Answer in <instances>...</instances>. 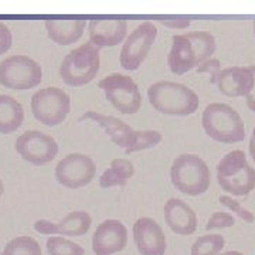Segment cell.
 Returning <instances> with one entry per match:
<instances>
[{"instance_id": "obj_24", "label": "cell", "mask_w": 255, "mask_h": 255, "mask_svg": "<svg viewBox=\"0 0 255 255\" xmlns=\"http://www.w3.org/2000/svg\"><path fill=\"white\" fill-rule=\"evenodd\" d=\"M226 246V238L220 234H206L191 246V255H219Z\"/></svg>"}, {"instance_id": "obj_15", "label": "cell", "mask_w": 255, "mask_h": 255, "mask_svg": "<svg viewBox=\"0 0 255 255\" xmlns=\"http://www.w3.org/2000/svg\"><path fill=\"white\" fill-rule=\"evenodd\" d=\"M128 21L124 18H95L88 24L90 41L98 48L115 47L127 37Z\"/></svg>"}, {"instance_id": "obj_33", "label": "cell", "mask_w": 255, "mask_h": 255, "mask_svg": "<svg viewBox=\"0 0 255 255\" xmlns=\"http://www.w3.org/2000/svg\"><path fill=\"white\" fill-rule=\"evenodd\" d=\"M250 70L253 71V75H254V84H253V90H251V92L246 97V101L247 107L253 111V112H255V65H250Z\"/></svg>"}, {"instance_id": "obj_34", "label": "cell", "mask_w": 255, "mask_h": 255, "mask_svg": "<svg viewBox=\"0 0 255 255\" xmlns=\"http://www.w3.org/2000/svg\"><path fill=\"white\" fill-rule=\"evenodd\" d=\"M248 147H250V155L255 162V128L253 129V135H251V139H250V146Z\"/></svg>"}, {"instance_id": "obj_36", "label": "cell", "mask_w": 255, "mask_h": 255, "mask_svg": "<svg viewBox=\"0 0 255 255\" xmlns=\"http://www.w3.org/2000/svg\"><path fill=\"white\" fill-rule=\"evenodd\" d=\"M3 193H4V183H3V180L0 179V200H1V196H3Z\"/></svg>"}, {"instance_id": "obj_29", "label": "cell", "mask_w": 255, "mask_h": 255, "mask_svg": "<svg viewBox=\"0 0 255 255\" xmlns=\"http://www.w3.org/2000/svg\"><path fill=\"white\" fill-rule=\"evenodd\" d=\"M221 63H220L219 58H210L207 61L201 64L197 67V73L200 74H209L210 75V82L211 84H216L219 81L220 74H221Z\"/></svg>"}, {"instance_id": "obj_11", "label": "cell", "mask_w": 255, "mask_h": 255, "mask_svg": "<svg viewBox=\"0 0 255 255\" xmlns=\"http://www.w3.org/2000/svg\"><path fill=\"white\" fill-rule=\"evenodd\" d=\"M55 179L61 186L77 190L88 186L95 179L97 164L90 156L71 153L63 157L55 166Z\"/></svg>"}, {"instance_id": "obj_16", "label": "cell", "mask_w": 255, "mask_h": 255, "mask_svg": "<svg viewBox=\"0 0 255 255\" xmlns=\"http://www.w3.org/2000/svg\"><path fill=\"white\" fill-rule=\"evenodd\" d=\"M164 221L177 236H191L197 228V216L186 201L169 199L164 204Z\"/></svg>"}, {"instance_id": "obj_18", "label": "cell", "mask_w": 255, "mask_h": 255, "mask_svg": "<svg viewBox=\"0 0 255 255\" xmlns=\"http://www.w3.org/2000/svg\"><path fill=\"white\" fill-rule=\"evenodd\" d=\"M82 119H91L94 122H97L105 130V133L111 137V140L125 150L129 147L132 139H133L135 129H132L127 122L115 118V117L104 115V114H100L97 111H88L82 115L81 121Z\"/></svg>"}, {"instance_id": "obj_22", "label": "cell", "mask_w": 255, "mask_h": 255, "mask_svg": "<svg viewBox=\"0 0 255 255\" xmlns=\"http://www.w3.org/2000/svg\"><path fill=\"white\" fill-rule=\"evenodd\" d=\"M91 224V216L87 211L78 210L68 213L61 221L55 223V233L68 237H81L90 231Z\"/></svg>"}, {"instance_id": "obj_17", "label": "cell", "mask_w": 255, "mask_h": 255, "mask_svg": "<svg viewBox=\"0 0 255 255\" xmlns=\"http://www.w3.org/2000/svg\"><path fill=\"white\" fill-rule=\"evenodd\" d=\"M254 84V75L250 67H228L224 68L219 77L217 87L221 94L230 98H237V97H247Z\"/></svg>"}, {"instance_id": "obj_12", "label": "cell", "mask_w": 255, "mask_h": 255, "mask_svg": "<svg viewBox=\"0 0 255 255\" xmlns=\"http://www.w3.org/2000/svg\"><path fill=\"white\" fill-rule=\"evenodd\" d=\"M14 150L30 164L43 166L53 162L58 155V143L44 132L27 130L17 137Z\"/></svg>"}, {"instance_id": "obj_23", "label": "cell", "mask_w": 255, "mask_h": 255, "mask_svg": "<svg viewBox=\"0 0 255 255\" xmlns=\"http://www.w3.org/2000/svg\"><path fill=\"white\" fill-rule=\"evenodd\" d=\"M0 255H43V253L37 240L28 236H20L10 240Z\"/></svg>"}, {"instance_id": "obj_3", "label": "cell", "mask_w": 255, "mask_h": 255, "mask_svg": "<svg viewBox=\"0 0 255 255\" xmlns=\"http://www.w3.org/2000/svg\"><path fill=\"white\" fill-rule=\"evenodd\" d=\"M206 135L220 143H240L246 139V125L237 111L227 104L213 102L201 115Z\"/></svg>"}, {"instance_id": "obj_6", "label": "cell", "mask_w": 255, "mask_h": 255, "mask_svg": "<svg viewBox=\"0 0 255 255\" xmlns=\"http://www.w3.org/2000/svg\"><path fill=\"white\" fill-rule=\"evenodd\" d=\"M100 50L88 41L70 51L64 57L58 70L61 80L74 88L90 84L100 71Z\"/></svg>"}, {"instance_id": "obj_32", "label": "cell", "mask_w": 255, "mask_h": 255, "mask_svg": "<svg viewBox=\"0 0 255 255\" xmlns=\"http://www.w3.org/2000/svg\"><path fill=\"white\" fill-rule=\"evenodd\" d=\"M34 230L44 236H55V223L48 220H37L34 223Z\"/></svg>"}, {"instance_id": "obj_10", "label": "cell", "mask_w": 255, "mask_h": 255, "mask_svg": "<svg viewBox=\"0 0 255 255\" xmlns=\"http://www.w3.org/2000/svg\"><path fill=\"white\" fill-rule=\"evenodd\" d=\"M157 37V28L152 21H143L127 37L121 54L119 63L127 71H136L145 61L150 48Z\"/></svg>"}, {"instance_id": "obj_14", "label": "cell", "mask_w": 255, "mask_h": 255, "mask_svg": "<svg viewBox=\"0 0 255 255\" xmlns=\"http://www.w3.org/2000/svg\"><path fill=\"white\" fill-rule=\"evenodd\" d=\"M133 241L140 255H164L166 236L160 224L150 217H140L133 224Z\"/></svg>"}, {"instance_id": "obj_25", "label": "cell", "mask_w": 255, "mask_h": 255, "mask_svg": "<svg viewBox=\"0 0 255 255\" xmlns=\"http://www.w3.org/2000/svg\"><path fill=\"white\" fill-rule=\"evenodd\" d=\"M162 133L159 130H150V129H146V130H135L133 133V139L130 142V145L125 150V153H133V152H140V150H146V149H150V147H155L160 142H162Z\"/></svg>"}, {"instance_id": "obj_30", "label": "cell", "mask_w": 255, "mask_h": 255, "mask_svg": "<svg viewBox=\"0 0 255 255\" xmlns=\"http://www.w3.org/2000/svg\"><path fill=\"white\" fill-rule=\"evenodd\" d=\"M11 43H13V36H11V31L9 30V27L0 21V55L7 53L11 47Z\"/></svg>"}, {"instance_id": "obj_21", "label": "cell", "mask_w": 255, "mask_h": 255, "mask_svg": "<svg viewBox=\"0 0 255 255\" xmlns=\"http://www.w3.org/2000/svg\"><path fill=\"white\" fill-rule=\"evenodd\" d=\"M135 174V166L130 160L118 157L111 162L110 167L101 174L100 186L102 189H110L115 186H125L128 180Z\"/></svg>"}, {"instance_id": "obj_27", "label": "cell", "mask_w": 255, "mask_h": 255, "mask_svg": "<svg viewBox=\"0 0 255 255\" xmlns=\"http://www.w3.org/2000/svg\"><path fill=\"white\" fill-rule=\"evenodd\" d=\"M219 201L224 206V207H227L231 213H236L238 217L241 220H244L246 223H254V214H253L248 209H246L240 201L234 200V199L230 197V196H221L219 199Z\"/></svg>"}, {"instance_id": "obj_26", "label": "cell", "mask_w": 255, "mask_h": 255, "mask_svg": "<svg viewBox=\"0 0 255 255\" xmlns=\"http://www.w3.org/2000/svg\"><path fill=\"white\" fill-rule=\"evenodd\" d=\"M46 248L48 255H85V250L80 244L60 236L48 238Z\"/></svg>"}, {"instance_id": "obj_7", "label": "cell", "mask_w": 255, "mask_h": 255, "mask_svg": "<svg viewBox=\"0 0 255 255\" xmlns=\"http://www.w3.org/2000/svg\"><path fill=\"white\" fill-rule=\"evenodd\" d=\"M43 81L41 65L28 55H10L0 63V85L9 90L26 91Z\"/></svg>"}, {"instance_id": "obj_1", "label": "cell", "mask_w": 255, "mask_h": 255, "mask_svg": "<svg viewBox=\"0 0 255 255\" xmlns=\"http://www.w3.org/2000/svg\"><path fill=\"white\" fill-rule=\"evenodd\" d=\"M216 51V38L209 31H190L172 37V48L167 55L169 70L183 75L211 58Z\"/></svg>"}, {"instance_id": "obj_20", "label": "cell", "mask_w": 255, "mask_h": 255, "mask_svg": "<svg viewBox=\"0 0 255 255\" xmlns=\"http://www.w3.org/2000/svg\"><path fill=\"white\" fill-rule=\"evenodd\" d=\"M24 108L10 95H0V133H13L23 125Z\"/></svg>"}, {"instance_id": "obj_9", "label": "cell", "mask_w": 255, "mask_h": 255, "mask_svg": "<svg viewBox=\"0 0 255 255\" xmlns=\"http://www.w3.org/2000/svg\"><path fill=\"white\" fill-rule=\"evenodd\" d=\"M98 88L104 91L112 107L124 115H133L142 107V94L129 75L111 74L98 82Z\"/></svg>"}, {"instance_id": "obj_37", "label": "cell", "mask_w": 255, "mask_h": 255, "mask_svg": "<svg viewBox=\"0 0 255 255\" xmlns=\"http://www.w3.org/2000/svg\"><path fill=\"white\" fill-rule=\"evenodd\" d=\"M253 30H254V36H255V20H254V23H253Z\"/></svg>"}, {"instance_id": "obj_4", "label": "cell", "mask_w": 255, "mask_h": 255, "mask_svg": "<svg viewBox=\"0 0 255 255\" xmlns=\"http://www.w3.org/2000/svg\"><path fill=\"white\" fill-rule=\"evenodd\" d=\"M217 182L231 196H247L255 189V169L243 150H233L217 164Z\"/></svg>"}, {"instance_id": "obj_2", "label": "cell", "mask_w": 255, "mask_h": 255, "mask_svg": "<svg viewBox=\"0 0 255 255\" xmlns=\"http://www.w3.org/2000/svg\"><path fill=\"white\" fill-rule=\"evenodd\" d=\"M153 110L172 117H189L199 110L200 98L187 85L173 81H157L147 90Z\"/></svg>"}, {"instance_id": "obj_19", "label": "cell", "mask_w": 255, "mask_h": 255, "mask_svg": "<svg viewBox=\"0 0 255 255\" xmlns=\"http://www.w3.org/2000/svg\"><path fill=\"white\" fill-rule=\"evenodd\" d=\"M47 34L58 46H71L77 43L87 27L85 20H46Z\"/></svg>"}, {"instance_id": "obj_8", "label": "cell", "mask_w": 255, "mask_h": 255, "mask_svg": "<svg viewBox=\"0 0 255 255\" xmlns=\"http://www.w3.org/2000/svg\"><path fill=\"white\" fill-rule=\"evenodd\" d=\"M33 117L46 127L61 125L71 111V98L67 92L57 87L41 88L30 101Z\"/></svg>"}, {"instance_id": "obj_31", "label": "cell", "mask_w": 255, "mask_h": 255, "mask_svg": "<svg viewBox=\"0 0 255 255\" xmlns=\"http://www.w3.org/2000/svg\"><path fill=\"white\" fill-rule=\"evenodd\" d=\"M159 21L166 27L177 28V30L189 27L191 23L190 18L186 17H159Z\"/></svg>"}, {"instance_id": "obj_28", "label": "cell", "mask_w": 255, "mask_h": 255, "mask_svg": "<svg viewBox=\"0 0 255 255\" xmlns=\"http://www.w3.org/2000/svg\"><path fill=\"white\" fill-rule=\"evenodd\" d=\"M236 224L234 217L230 213H224V211H216L213 213V216L210 217L207 224H206V230H221V228L233 227Z\"/></svg>"}, {"instance_id": "obj_13", "label": "cell", "mask_w": 255, "mask_h": 255, "mask_svg": "<svg viewBox=\"0 0 255 255\" xmlns=\"http://www.w3.org/2000/svg\"><path fill=\"white\" fill-rule=\"evenodd\" d=\"M128 230L119 220H105L92 236V251L95 255H114L125 250Z\"/></svg>"}, {"instance_id": "obj_35", "label": "cell", "mask_w": 255, "mask_h": 255, "mask_svg": "<svg viewBox=\"0 0 255 255\" xmlns=\"http://www.w3.org/2000/svg\"><path fill=\"white\" fill-rule=\"evenodd\" d=\"M221 255H244L243 253H240V251H227V253H223Z\"/></svg>"}, {"instance_id": "obj_5", "label": "cell", "mask_w": 255, "mask_h": 255, "mask_svg": "<svg viewBox=\"0 0 255 255\" xmlns=\"http://www.w3.org/2000/svg\"><path fill=\"white\" fill-rule=\"evenodd\" d=\"M170 180L176 190L186 196H200L209 190L211 174L200 156L186 153L177 156L170 167Z\"/></svg>"}]
</instances>
